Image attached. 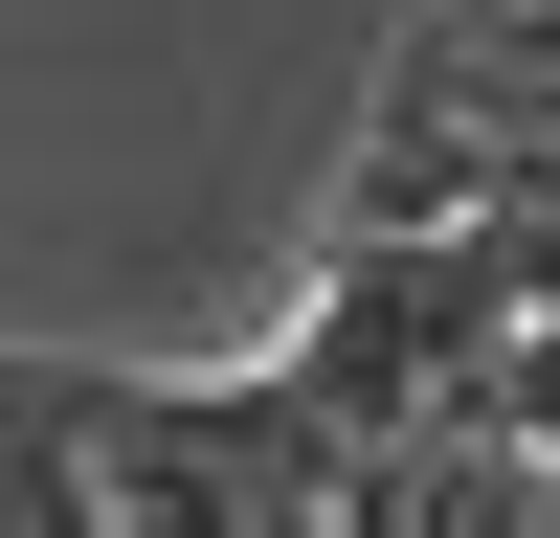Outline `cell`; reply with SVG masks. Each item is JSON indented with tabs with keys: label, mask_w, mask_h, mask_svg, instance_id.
Masks as SVG:
<instances>
[{
	"label": "cell",
	"mask_w": 560,
	"mask_h": 538,
	"mask_svg": "<svg viewBox=\"0 0 560 538\" xmlns=\"http://www.w3.org/2000/svg\"><path fill=\"white\" fill-rule=\"evenodd\" d=\"M23 471L45 516H202V538H292V516H359V426L314 359H247V382H158V359H23Z\"/></svg>",
	"instance_id": "6da1fadb"
}]
</instances>
